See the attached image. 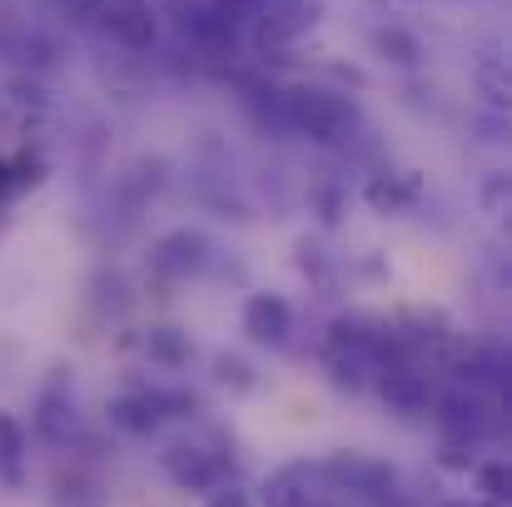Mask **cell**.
Instances as JSON below:
<instances>
[{"label":"cell","mask_w":512,"mask_h":507,"mask_svg":"<svg viewBox=\"0 0 512 507\" xmlns=\"http://www.w3.org/2000/svg\"><path fill=\"white\" fill-rule=\"evenodd\" d=\"M274 95H279V125L294 130V135H309L314 145H339L358 125L353 100H343L339 90L299 85V90H274Z\"/></svg>","instance_id":"6da1fadb"},{"label":"cell","mask_w":512,"mask_h":507,"mask_svg":"<svg viewBox=\"0 0 512 507\" xmlns=\"http://www.w3.org/2000/svg\"><path fill=\"white\" fill-rule=\"evenodd\" d=\"M30 428L40 443L50 448H75L85 423H80V403H75V373L65 363H55L45 373V383L35 388V403H30Z\"/></svg>","instance_id":"7a4b0ae2"},{"label":"cell","mask_w":512,"mask_h":507,"mask_svg":"<svg viewBox=\"0 0 512 507\" xmlns=\"http://www.w3.org/2000/svg\"><path fill=\"white\" fill-rule=\"evenodd\" d=\"M319 20H324V0H254V10H249V30L264 55L289 50Z\"/></svg>","instance_id":"3957f363"},{"label":"cell","mask_w":512,"mask_h":507,"mask_svg":"<svg viewBox=\"0 0 512 507\" xmlns=\"http://www.w3.org/2000/svg\"><path fill=\"white\" fill-rule=\"evenodd\" d=\"M165 478H170L179 493L209 498L214 488L239 483V468H234L229 453H214L204 443H174V448H165Z\"/></svg>","instance_id":"277c9868"},{"label":"cell","mask_w":512,"mask_h":507,"mask_svg":"<svg viewBox=\"0 0 512 507\" xmlns=\"http://www.w3.org/2000/svg\"><path fill=\"white\" fill-rule=\"evenodd\" d=\"M373 388L388 403V413H398V418H433V408H438V393H433L428 373H418L413 363H388L373 378Z\"/></svg>","instance_id":"5b68a950"},{"label":"cell","mask_w":512,"mask_h":507,"mask_svg":"<svg viewBox=\"0 0 512 507\" xmlns=\"http://www.w3.org/2000/svg\"><path fill=\"white\" fill-rule=\"evenodd\" d=\"M150 269H155V279H165V284L199 279V274L209 269V239L194 234V229H170V234L150 249Z\"/></svg>","instance_id":"8992f818"},{"label":"cell","mask_w":512,"mask_h":507,"mask_svg":"<svg viewBox=\"0 0 512 507\" xmlns=\"http://www.w3.org/2000/svg\"><path fill=\"white\" fill-rule=\"evenodd\" d=\"M95 20H100L105 35L120 40L125 50H150L155 35H160L150 0H100V5H95Z\"/></svg>","instance_id":"52a82bcc"},{"label":"cell","mask_w":512,"mask_h":507,"mask_svg":"<svg viewBox=\"0 0 512 507\" xmlns=\"http://www.w3.org/2000/svg\"><path fill=\"white\" fill-rule=\"evenodd\" d=\"M259 493H264V507H329V483L319 463H289Z\"/></svg>","instance_id":"ba28073f"},{"label":"cell","mask_w":512,"mask_h":507,"mask_svg":"<svg viewBox=\"0 0 512 507\" xmlns=\"http://www.w3.org/2000/svg\"><path fill=\"white\" fill-rule=\"evenodd\" d=\"M239 329L254 338V343H269V348H279V343L289 338V329H294V309H289V299H284V294H274V289H259V294H249V299H244Z\"/></svg>","instance_id":"9c48e42d"},{"label":"cell","mask_w":512,"mask_h":507,"mask_svg":"<svg viewBox=\"0 0 512 507\" xmlns=\"http://www.w3.org/2000/svg\"><path fill=\"white\" fill-rule=\"evenodd\" d=\"M453 373H458L463 388H473V393H483V398H498V393L508 388V353L493 348V343L463 348V353L453 358Z\"/></svg>","instance_id":"30bf717a"},{"label":"cell","mask_w":512,"mask_h":507,"mask_svg":"<svg viewBox=\"0 0 512 507\" xmlns=\"http://www.w3.org/2000/svg\"><path fill=\"white\" fill-rule=\"evenodd\" d=\"M110 428H120L125 438H150V433H160L165 428V418H160V408H155V398H150V388H130V393H120V398H110Z\"/></svg>","instance_id":"8fae6325"},{"label":"cell","mask_w":512,"mask_h":507,"mask_svg":"<svg viewBox=\"0 0 512 507\" xmlns=\"http://www.w3.org/2000/svg\"><path fill=\"white\" fill-rule=\"evenodd\" d=\"M324 368H329V378L339 383L343 393H368L373 378L383 373V363H378L373 353H363V348H339V343H329Z\"/></svg>","instance_id":"7c38bea8"},{"label":"cell","mask_w":512,"mask_h":507,"mask_svg":"<svg viewBox=\"0 0 512 507\" xmlns=\"http://www.w3.org/2000/svg\"><path fill=\"white\" fill-rule=\"evenodd\" d=\"M140 348H145V358H150L155 368H165V373H179V368L194 363V338H189V329H179V324H155L150 334L140 338Z\"/></svg>","instance_id":"4fadbf2b"},{"label":"cell","mask_w":512,"mask_h":507,"mask_svg":"<svg viewBox=\"0 0 512 507\" xmlns=\"http://www.w3.org/2000/svg\"><path fill=\"white\" fill-rule=\"evenodd\" d=\"M363 204L373 214H408L418 204V179H408V174H368Z\"/></svg>","instance_id":"5bb4252c"},{"label":"cell","mask_w":512,"mask_h":507,"mask_svg":"<svg viewBox=\"0 0 512 507\" xmlns=\"http://www.w3.org/2000/svg\"><path fill=\"white\" fill-rule=\"evenodd\" d=\"M25 448H30V438H25L20 418L0 413V488H10V493L25 488Z\"/></svg>","instance_id":"9a60e30c"},{"label":"cell","mask_w":512,"mask_h":507,"mask_svg":"<svg viewBox=\"0 0 512 507\" xmlns=\"http://www.w3.org/2000/svg\"><path fill=\"white\" fill-rule=\"evenodd\" d=\"M55 507H105V483L90 468H70L55 478Z\"/></svg>","instance_id":"2e32d148"},{"label":"cell","mask_w":512,"mask_h":507,"mask_svg":"<svg viewBox=\"0 0 512 507\" xmlns=\"http://www.w3.org/2000/svg\"><path fill=\"white\" fill-rule=\"evenodd\" d=\"M473 478H478L483 507H508V498H512L508 458H488V463H473Z\"/></svg>","instance_id":"e0dca14e"},{"label":"cell","mask_w":512,"mask_h":507,"mask_svg":"<svg viewBox=\"0 0 512 507\" xmlns=\"http://www.w3.org/2000/svg\"><path fill=\"white\" fill-rule=\"evenodd\" d=\"M373 45H378V55L393 60V65H418V40H413L403 25H378V30H373Z\"/></svg>","instance_id":"ac0fdd59"},{"label":"cell","mask_w":512,"mask_h":507,"mask_svg":"<svg viewBox=\"0 0 512 507\" xmlns=\"http://www.w3.org/2000/svg\"><path fill=\"white\" fill-rule=\"evenodd\" d=\"M214 383H224L229 393H249V388H254V368H249L239 353H219V358H214Z\"/></svg>","instance_id":"d6986e66"},{"label":"cell","mask_w":512,"mask_h":507,"mask_svg":"<svg viewBox=\"0 0 512 507\" xmlns=\"http://www.w3.org/2000/svg\"><path fill=\"white\" fill-rule=\"evenodd\" d=\"M204 507H259V503H254V493H249V488L224 483V488H214V493L204 498Z\"/></svg>","instance_id":"ffe728a7"},{"label":"cell","mask_w":512,"mask_h":507,"mask_svg":"<svg viewBox=\"0 0 512 507\" xmlns=\"http://www.w3.org/2000/svg\"><path fill=\"white\" fill-rule=\"evenodd\" d=\"M483 199H488V209H493V214H503V204H508V174H493V179H488V189H483Z\"/></svg>","instance_id":"44dd1931"},{"label":"cell","mask_w":512,"mask_h":507,"mask_svg":"<svg viewBox=\"0 0 512 507\" xmlns=\"http://www.w3.org/2000/svg\"><path fill=\"white\" fill-rule=\"evenodd\" d=\"M95 5H100V0H60V10H65L70 20H90V15H95Z\"/></svg>","instance_id":"7402d4cb"},{"label":"cell","mask_w":512,"mask_h":507,"mask_svg":"<svg viewBox=\"0 0 512 507\" xmlns=\"http://www.w3.org/2000/svg\"><path fill=\"white\" fill-rule=\"evenodd\" d=\"M438 507H483V503H468V498H453V503H438Z\"/></svg>","instance_id":"603a6c76"},{"label":"cell","mask_w":512,"mask_h":507,"mask_svg":"<svg viewBox=\"0 0 512 507\" xmlns=\"http://www.w3.org/2000/svg\"><path fill=\"white\" fill-rule=\"evenodd\" d=\"M170 5H194V0H170Z\"/></svg>","instance_id":"cb8c5ba5"},{"label":"cell","mask_w":512,"mask_h":507,"mask_svg":"<svg viewBox=\"0 0 512 507\" xmlns=\"http://www.w3.org/2000/svg\"><path fill=\"white\" fill-rule=\"evenodd\" d=\"M0 5H5V0H0Z\"/></svg>","instance_id":"d4e9b609"},{"label":"cell","mask_w":512,"mask_h":507,"mask_svg":"<svg viewBox=\"0 0 512 507\" xmlns=\"http://www.w3.org/2000/svg\"><path fill=\"white\" fill-rule=\"evenodd\" d=\"M329 507H334V503H329Z\"/></svg>","instance_id":"484cf974"}]
</instances>
